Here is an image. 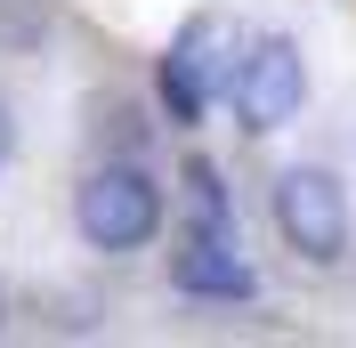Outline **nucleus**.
I'll list each match as a JSON object with an SVG mask.
<instances>
[{"label":"nucleus","instance_id":"nucleus-1","mask_svg":"<svg viewBox=\"0 0 356 348\" xmlns=\"http://www.w3.org/2000/svg\"><path fill=\"white\" fill-rule=\"evenodd\" d=\"M73 227H81L89 251H138L162 227V187L138 162H97L73 187Z\"/></svg>","mask_w":356,"mask_h":348},{"label":"nucleus","instance_id":"nucleus-2","mask_svg":"<svg viewBox=\"0 0 356 348\" xmlns=\"http://www.w3.org/2000/svg\"><path fill=\"white\" fill-rule=\"evenodd\" d=\"M275 235L300 251V260L332 267L340 251H348V187H340L332 171H316V162H300V171L275 178Z\"/></svg>","mask_w":356,"mask_h":348},{"label":"nucleus","instance_id":"nucleus-3","mask_svg":"<svg viewBox=\"0 0 356 348\" xmlns=\"http://www.w3.org/2000/svg\"><path fill=\"white\" fill-rule=\"evenodd\" d=\"M227 97L243 113V130H259V138L300 122V106H308V57H300V41L267 33L243 65H227Z\"/></svg>","mask_w":356,"mask_h":348},{"label":"nucleus","instance_id":"nucleus-4","mask_svg":"<svg viewBox=\"0 0 356 348\" xmlns=\"http://www.w3.org/2000/svg\"><path fill=\"white\" fill-rule=\"evenodd\" d=\"M170 283L195 292V300H251L259 276L243 260V235H211V227H186L170 251Z\"/></svg>","mask_w":356,"mask_h":348},{"label":"nucleus","instance_id":"nucleus-5","mask_svg":"<svg viewBox=\"0 0 356 348\" xmlns=\"http://www.w3.org/2000/svg\"><path fill=\"white\" fill-rule=\"evenodd\" d=\"M219 41H227V24H219V17H195V24L170 41V57H162V106H170V122H202L211 81H227V65L211 57Z\"/></svg>","mask_w":356,"mask_h":348},{"label":"nucleus","instance_id":"nucleus-6","mask_svg":"<svg viewBox=\"0 0 356 348\" xmlns=\"http://www.w3.org/2000/svg\"><path fill=\"white\" fill-rule=\"evenodd\" d=\"M186 203H195V227L235 235V203H227V187H219V171H211V162H186Z\"/></svg>","mask_w":356,"mask_h":348},{"label":"nucleus","instance_id":"nucleus-7","mask_svg":"<svg viewBox=\"0 0 356 348\" xmlns=\"http://www.w3.org/2000/svg\"><path fill=\"white\" fill-rule=\"evenodd\" d=\"M8 138H17V122H8V97H0V162H8Z\"/></svg>","mask_w":356,"mask_h":348}]
</instances>
